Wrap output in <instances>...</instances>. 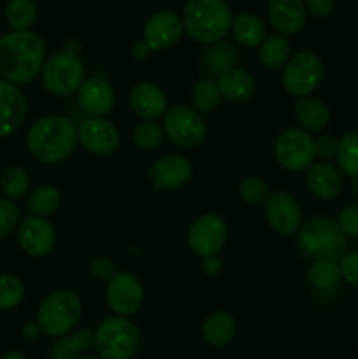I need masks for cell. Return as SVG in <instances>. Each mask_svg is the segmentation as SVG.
Instances as JSON below:
<instances>
[{
  "label": "cell",
  "instance_id": "1",
  "mask_svg": "<svg viewBox=\"0 0 358 359\" xmlns=\"http://www.w3.org/2000/svg\"><path fill=\"white\" fill-rule=\"evenodd\" d=\"M46 44L35 32H11L0 37V77L7 83L27 84L42 74Z\"/></svg>",
  "mask_w": 358,
  "mask_h": 359
},
{
  "label": "cell",
  "instance_id": "2",
  "mask_svg": "<svg viewBox=\"0 0 358 359\" xmlns=\"http://www.w3.org/2000/svg\"><path fill=\"white\" fill-rule=\"evenodd\" d=\"M77 144V125L65 116H44L28 130V151L41 163H62L74 153Z\"/></svg>",
  "mask_w": 358,
  "mask_h": 359
},
{
  "label": "cell",
  "instance_id": "3",
  "mask_svg": "<svg viewBox=\"0 0 358 359\" xmlns=\"http://www.w3.org/2000/svg\"><path fill=\"white\" fill-rule=\"evenodd\" d=\"M183 27L200 44H218L232 30L234 16L225 0H188L183 9Z\"/></svg>",
  "mask_w": 358,
  "mask_h": 359
},
{
  "label": "cell",
  "instance_id": "4",
  "mask_svg": "<svg viewBox=\"0 0 358 359\" xmlns=\"http://www.w3.org/2000/svg\"><path fill=\"white\" fill-rule=\"evenodd\" d=\"M297 248L307 258L332 259L337 262L344 256L346 235L340 230L339 223L329 216H314L302 223L297 231Z\"/></svg>",
  "mask_w": 358,
  "mask_h": 359
},
{
  "label": "cell",
  "instance_id": "5",
  "mask_svg": "<svg viewBox=\"0 0 358 359\" xmlns=\"http://www.w3.org/2000/svg\"><path fill=\"white\" fill-rule=\"evenodd\" d=\"M139 340L137 326L123 316L105 318L93 332V346L100 359H132Z\"/></svg>",
  "mask_w": 358,
  "mask_h": 359
},
{
  "label": "cell",
  "instance_id": "6",
  "mask_svg": "<svg viewBox=\"0 0 358 359\" xmlns=\"http://www.w3.org/2000/svg\"><path fill=\"white\" fill-rule=\"evenodd\" d=\"M83 314L81 298L74 291L58 290L49 293L39 307L37 323L48 337H63L79 323Z\"/></svg>",
  "mask_w": 358,
  "mask_h": 359
},
{
  "label": "cell",
  "instance_id": "7",
  "mask_svg": "<svg viewBox=\"0 0 358 359\" xmlns=\"http://www.w3.org/2000/svg\"><path fill=\"white\" fill-rule=\"evenodd\" d=\"M42 83L49 93L56 97H69L77 93L84 83V63L79 56L62 51L46 60L42 69Z\"/></svg>",
  "mask_w": 358,
  "mask_h": 359
},
{
  "label": "cell",
  "instance_id": "8",
  "mask_svg": "<svg viewBox=\"0 0 358 359\" xmlns=\"http://www.w3.org/2000/svg\"><path fill=\"white\" fill-rule=\"evenodd\" d=\"M323 79V63L318 55L300 51L291 56L283 70V86L291 97L305 98L318 90Z\"/></svg>",
  "mask_w": 358,
  "mask_h": 359
},
{
  "label": "cell",
  "instance_id": "9",
  "mask_svg": "<svg viewBox=\"0 0 358 359\" xmlns=\"http://www.w3.org/2000/svg\"><path fill=\"white\" fill-rule=\"evenodd\" d=\"M277 163L288 172H304L316 160L314 139L302 128H286L274 144Z\"/></svg>",
  "mask_w": 358,
  "mask_h": 359
},
{
  "label": "cell",
  "instance_id": "10",
  "mask_svg": "<svg viewBox=\"0 0 358 359\" xmlns=\"http://www.w3.org/2000/svg\"><path fill=\"white\" fill-rule=\"evenodd\" d=\"M165 137L179 147H195L206 139L207 126L202 114L188 105H174L164 116Z\"/></svg>",
  "mask_w": 358,
  "mask_h": 359
},
{
  "label": "cell",
  "instance_id": "11",
  "mask_svg": "<svg viewBox=\"0 0 358 359\" xmlns=\"http://www.w3.org/2000/svg\"><path fill=\"white\" fill-rule=\"evenodd\" d=\"M105 300L116 316L135 314L144 302L142 283L133 273L116 272L105 286Z\"/></svg>",
  "mask_w": 358,
  "mask_h": 359
},
{
  "label": "cell",
  "instance_id": "12",
  "mask_svg": "<svg viewBox=\"0 0 358 359\" xmlns=\"http://www.w3.org/2000/svg\"><path fill=\"white\" fill-rule=\"evenodd\" d=\"M227 224L218 214H204L193 221L188 231V245L200 258L218 256L227 242Z\"/></svg>",
  "mask_w": 358,
  "mask_h": 359
},
{
  "label": "cell",
  "instance_id": "13",
  "mask_svg": "<svg viewBox=\"0 0 358 359\" xmlns=\"http://www.w3.org/2000/svg\"><path fill=\"white\" fill-rule=\"evenodd\" d=\"M79 144L91 154L109 156L119 146V132L114 123L105 118H86L77 125Z\"/></svg>",
  "mask_w": 358,
  "mask_h": 359
},
{
  "label": "cell",
  "instance_id": "14",
  "mask_svg": "<svg viewBox=\"0 0 358 359\" xmlns=\"http://www.w3.org/2000/svg\"><path fill=\"white\" fill-rule=\"evenodd\" d=\"M56 231L46 217L28 216L18 228V244L25 255L32 258H42L55 248Z\"/></svg>",
  "mask_w": 358,
  "mask_h": 359
},
{
  "label": "cell",
  "instance_id": "15",
  "mask_svg": "<svg viewBox=\"0 0 358 359\" xmlns=\"http://www.w3.org/2000/svg\"><path fill=\"white\" fill-rule=\"evenodd\" d=\"M265 217L269 226L279 235L295 233L304 223L300 205L286 191H276L269 195L265 202Z\"/></svg>",
  "mask_w": 358,
  "mask_h": 359
},
{
  "label": "cell",
  "instance_id": "16",
  "mask_svg": "<svg viewBox=\"0 0 358 359\" xmlns=\"http://www.w3.org/2000/svg\"><path fill=\"white\" fill-rule=\"evenodd\" d=\"M183 20L172 11H160L154 13L144 25V41L150 46L151 51H161L175 46L181 39Z\"/></svg>",
  "mask_w": 358,
  "mask_h": 359
},
{
  "label": "cell",
  "instance_id": "17",
  "mask_svg": "<svg viewBox=\"0 0 358 359\" xmlns=\"http://www.w3.org/2000/svg\"><path fill=\"white\" fill-rule=\"evenodd\" d=\"M193 167L188 158L181 154H167L151 165L150 181L157 189H175L192 179Z\"/></svg>",
  "mask_w": 358,
  "mask_h": 359
},
{
  "label": "cell",
  "instance_id": "18",
  "mask_svg": "<svg viewBox=\"0 0 358 359\" xmlns=\"http://www.w3.org/2000/svg\"><path fill=\"white\" fill-rule=\"evenodd\" d=\"M114 90L104 77L84 79L77 91V102L88 118H104L114 107Z\"/></svg>",
  "mask_w": 358,
  "mask_h": 359
},
{
  "label": "cell",
  "instance_id": "19",
  "mask_svg": "<svg viewBox=\"0 0 358 359\" xmlns=\"http://www.w3.org/2000/svg\"><path fill=\"white\" fill-rule=\"evenodd\" d=\"M27 118V98L20 88L0 79V139L9 137Z\"/></svg>",
  "mask_w": 358,
  "mask_h": 359
},
{
  "label": "cell",
  "instance_id": "20",
  "mask_svg": "<svg viewBox=\"0 0 358 359\" xmlns=\"http://www.w3.org/2000/svg\"><path fill=\"white\" fill-rule=\"evenodd\" d=\"M128 104L132 107L133 114L142 118L144 121H157L158 118L165 116V112H167V97H165V93L161 91V88H158L153 83H147V81L135 84L130 90Z\"/></svg>",
  "mask_w": 358,
  "mask_h": 359
},
{
  "label": "cell",
  "instance_id": "21",
  "mask_svg": "<svg viewBox=\"0 0 358 359\" xmlns=\"http://www.w3.org/2000/svg\"><path fill=\"white\" fill-rule=\"evenodd\" d=\"M269 20L281 35H293L305 25L304 0H269Z\"/></svg>",
  "mask_w": 358,
  "mask_h": 359
},
{
  "label": "cell",
  "instance_id": "22",
  "mask_svg": "<svg viewBox=\"0 0 358 359\" xmlns=\"http://www.w3.org/2000/svg\"><path fill=\"white\" fill-rule=\"evenodd\" d=\"M343 174L329 161H316L307 168V186L319 200H333L343 191Z\"/></svg>",
  "mask_w": 358,
  "mask_h": 359
},
{
  "label": "cell",
  "instance_id": "23",
  "mask_svg": "<svg viewBox=\"0 0 358 359\" xmlns=\"http://www.w3.org/2000/svg\"><path fill=\"white\" fill-rule=\"evenodd\" d=\"M216 83L218 88H220L221 98L234 102V104H242V102L251 100L256 90L255 77L249 72H246L244 69H239V67L221 74Z\"/></svg>",
  "mask_w": 358,
  "mask_h": 359
},
{
  "label": "cell",
  "instance_id": "24",
  "mask_svg": "<svg viewBox=\"0 0 358 359\" xmlns=\"http://www.w3.org/2000/svg\"><path fill=\"white\" fill-rule=\"evenodd\" d=\"M295 118L305 132H321L330 123V109L318 98H298L295 104Z\"/></svg>",
  "mask_w": 358,
  "mask_h": 359
},
{
  "label": "cell",
  "instance_id": "25",
  "mask_svg": "<svg viewBox=\"0 0 358 359\" xmlns=\"http://www.w3.org/2000/svg\"><path fill=\"white\" fill-rule=\"evenodd\" d=\"M235 337V319L225 311H216L202 323V339L209 346L221 347L232 342Z\"/></svg>",
  "mask_w": 358,
  "mask_h": 359
},
{
  "label": "cell",
  "instance_id": "26",
  "mask_svg": "<svg viewBox=\"0 0 358 359\" xmlns=\"http://www.w3.org/2000/svg\"><path fill=\"white\" fill-rule=\"evenodd\" d=\"M232 34L237 44L244 48H260L265 41V25L255 14H239L232 23Z\"/></svg>",
  "mask_w": 358,
  "mask_h": 359
},
{
  "label": "cell",
  "instance_id": "27",
  "mask_svg": "<svg viewBox=\"0 0 358 359\" xmlns=\"http://www.w3.org/2000/svg\"><path fill=\"white\" fill-rule=\"evenodd\" d=\"M93 346V332L81 330L70 337H60L58 342L51 347L49 359H79Z\"/></svg>",
  "mask_w": 358,
  "mask_h": 359
},
{
  "label": "cell",
  "instance_id": "28",
  "mask_svg": "<svg viewBox=\"0 0 358 359\" xmlns=\"http://www.w3.org/2000/svg\"><path fill=\"white\" fill-rule=\"evenodd\" d=\"M340 279H343V276H340L339 263L332 262V259L312 262V265L307 270V283L311 284L312 290L319 291V293L333 290Z\"/></svg>",
  "mask_w": 358,
  "mask_h": 359
},
{
  "label": "cell",
  "instance_id": "29",
  "mask_svg": "<svg viewBox=\"0 0 358 359\" xmlns=\"http://www.w3.org/2000/svg\"><path fill=\"white\" fill-rule=\"evenodd\" d=\"M260 62L267 67V69H281L288 63V60L291 58V49L290 42L286 41V37L281 34L270 35L260 46Z\"/></svg>",
  "mask_w": 358,
  "mask_h": 359
},
{
  "label": "cell",
  "instance_id": "30",
  "mask_svg": "<svg viewBox=\"0 0 358 359\" xmlns=\"http://www.w3.org/2000/svg\"><path fill=\"white\" fill-rule=\"evenodd\" d=\"M190 100H192L193 109L197 112H204V114H209L218 109L221 102V93L218 83L211 77L206 79H200L195 86L192 88V95H190Z\"/></svg>",
  "mask_w": 358,
  "mask_h": 359
},
{
  "label": "cell",
  "instance_id": "31",
  "mask_svg": "<svg viewBox=\"0 0 358 359\" xmlns=\"http://www.w3.org/2000/svg\"><path fill=\"white\" fill-rule=\"evenodd\" d=\"M202 63L206 70L220 77L227 70L235 69V65H237V51L230 44H220L218 42V44H213L204 53Z\"/></svg>",
  "mask_w": 358,
  "mask_h": 359
},
{
  "label": "cell",
  "instance_id": "32",
  "mask_svg": "<svg viewBox=\"0 0 358 359\" xmlns=\"http://www.w3.org/2000/svg\"><path fill=\"white\" fill-rule=\"evenodd\" d=\"M6 18L14 30L27 32L37 20V7L34 0H9L6 7Z\"/></svg>",
  "mask_w": 358,
  "mask_h": 359
},
{
  "label": "cell",
  "instance_id": "33",
  "mask_svg": "<svg viewBox=\"0 0 358 359\" xmlns=\"http://www.w3.org/2000/svg\"><path fill=\"white\" fill-rule=\"evenodd\" d=\"M60 202H62V198H60L58 189L53 188V186H39L28 196V210L32 212V216H51L53 212L58 210Z\"/></svg>",
  "mask_w": 358,
  "mask_h": 359
},
{
  "label": "cell",
  "instance_id": "34",
  "mask_svg": "<svg viewBox=\"0 0 358 359\" xmlns=\"http://www.w3.org/2000/svg\"><path fill=\"white\" fill-rule=\"evenodd\" d=\"M337 165L339 170L350 177H358V133L350 132L339 139L337 147Z\"/></svg>",
  "mask_w": 358,
  "mask_h": 359
},
{
  "label": "cell",
  "instance_id": "35",
  "mask_svg": "<svg viewBox=\"0 0 358 359\" xmlns=\"http://www.w3.org/2000/svg\"><path fill=\"white\" fill-rule=\"evenodd\" d=\"M30 186V177L21 167H9L0 177V188L9 200L23 198Z\"/></svg>",
  "mask_w": 358,
  "mask_h": 359
},
{
  "label": "cell",
  "instance_id": "36",
  "mask_svg": "<svg viewBox=\"0 0 358 359\" xmlns=\"http://www.w3.org/2000/svg\"><path fill=\"white\" fill-rule=\"evenodd\" d=\"M133 144L139 149L150 151L160 146L165 139L164 125L158 121H142L133 130Z\"/></svg>",
  "mask_w": 358,
  "mask_h": 359
},
{
  "label": "cell",
  "instance_id": "37",
  "mask_svg": "<svg viewBox=\"0 0 358 359\" xmlns=\"http://www.w3.org/2000/svg\"><path fill=\"white\" fill-rule=\"evenodd\" d=\"M25 297V286L18 277L0 276V311H13Z\"/></svg>",
  "mask_w": 358,
  "mask_h": 359
},
{
  "label": "cell",
  "instance_id": "38",
  "mask_svg": "<svg viewBox=\"0 0 358 359\" xmlns=\"http://www.w3.org/2000/svg\"><path fill=\"white\" fill-rule=\"evenodd\" d=\"M239 195L246 203L260 205V203H265L267 198H269V188H267V182L263 179L256 177V175H249V177L242 179L241 184H239Z\"/></svg>",
  "mask_w": 358,
  "mask_h": 359
},
{
  "label": "cell",
  "instance_id": "39",
  "mask_svg": "<svg viewBox=\"0 0 358 359\" xmlns=\"http://www.w3.org/2000/svg\"><path fill=\"white\" fill-rule=\"evenodd\" d=\"M20 214L13 200L0 198V238L9 237L18 226Z\"/></svg>",
  "mask_w": 358,
  "mask_h": 359
},
{
  "label": "cell",
  "instance_id": "40",
  "mask_svg": "<svg viewBox=\"0 0 358 359\" xmlns=\"http://www.w3.org/2000/svg\"><path fill=\"white\" fill-rule=\"evenodd\" d=\"M337 223H339L340 230L346 237H358V203L344 207L340 210Z\"/></svg>",
  "mask_w": 358,
  "mask_h": 359
},
{
  "label": "cell",
  "instance_id": "41",
  "mask_svg": "<svg viewBox=\"0 0 358 359\" xmlns=\"http://www.w3.org/2000/svg\"><path fill=\"white\" fill-rule=\"evenodd\" d=\"M340 276L350 286L358 290V251L347 252L340 258Z\"/></svg>",
  "mask_w": 358,
  "mask_h": 359
},
{
  "label": "cell",
  "instance_id": "42",
  "mask_svg": "<svg viewBox=\"0 0 358 359\" xmlns=\"http://www.w3.org/2000/svg\"><path fill=\"white\" fill-rule=\"evenodd\" d=\"M91 276L97 280H109L114 276V263L107 256H97L90 265Z\"/></svg>",
  "mask_w": 358,
  "mask_h": 359
},
{
  "label": "cell",
  "instance_id": "43",
  "mask_svg": "<svg viewBox=\"0 0 358 359\" xmlns=\"http://www.w3.org/2000/svg\"><path fill=\"white\" fill-rule=\"evenodd\" d=\"M337 147H339V139H336L333 135H321L318 139H314L316 156L323 158V160H329V158L336 156Z\"/></svg>",
  "mask_w": 358,
  "mask_h": 359
},
{
  "label": "cell",
  "instance_id": "44",
  "mask_svg": "<svg viewBox=\"0 0 358 359\" xmlns=\"http://www.w3.org/2000/svg\"><path fill=\"white\" fill-rule=\"evenodd\" d=\"M336 7V0H305V9L312 14V16L325 18L330 16Z\"/></svg>",
  "mask_w": 358,
  "mask_h": 359
},
{
  "label": "cell",
  "instance_id": "45",
  "mask_svg": "<svg viewBox=\"0 0 358 359\" xmlns=\"http://www.w3.org/2000/svg\"><path fill=\"white\" fill-rule=\"evenodd\" d=\"M202 270L207 276H218L223 270V263L218 256H209V258H202Z\"/></svg>",
  "mask_w": 358,
  "mask_h": 359
},
{
  "label": "cell",
  "instance_id": "46",
  "mask_svg": "<svg viewBox=\"0 0 358 359\" xmlns=\"http://www.w3.org/2000/svg\"><path fill=\"white\" fill-rule=\"evenodd\" d=\"M150 53H151V48L146 44V41H144V39H142V41L133 42L132 56L135 60H146L147 56H150Z\"/></svg>",
  "mask_w": 358,
  "mask_h": 359
},
{
  "label": "cell",
  "instance_id": "47",
  "mask_svg": "<svg viewBox=\"0 0 358 359\" xmlns=\"http://www.w3.org/2000/svg\"><path fill=\"white\" fill-rule=\"evenodd\" d=\"M21 333H23V337L27 340H35L39 339V335H41V326H39V323H28V325L23 326V330H21Z\"/></svg>",
  "mask_w": 358,
  "mask_h": 359
},
{
  "label": "cell",
  "instance_id": "48",
  "mask_svg": "<svg viewBox=\"0 0 358 359\" xmlns=\"http://www.w3.org/2000/svg\"><path fill=\"white\" fill-rule=\"evenodd\" d=\"M63 51L69 53V55L77 56V53L81 51V44H79V42H76V41H67L65 46H63Z\"/></svg>",
  "mask_w": 358,
  "mask_h": 359
},
{
  "label": "cell",
  "instance_id": "49",
  "mask_svg": "<svg viewBox=\"0 0 358 359\" xmlns=\"http://www.w3.org/2000/svg\"><path fill=\"white\" fill-rule=\"evenodd\" d=\"M0 359H27L23 353H20V351H9V353L2 354Z\"/></svg>",
  "mask_w": 358,
  "mask_h": 359
},
{
  "label": "cell",
  "instance_id": "50",
  "mask_svg": "<svg viewBox=\"0 0 358 359\" xmlns=\"http://www.w3.org/2000/svg\"><path fill=\"white\" fill-rule=\"evenodd\" d=\"M351 191L358 196V177H351Z\"/></svg>",
  "mask_w": 358,
  "mask_h": 359
},
{
  "label": "cell",
  "instance_id": "51",
  "mask_svg": "<svg viewBox=\"0 0 358 359\" xmlns=\"http://www.w3.org/2000/svg\"><path fill=\"white\" fill-rule=\"evenodd\" d=\"M79 359H100V358H95V356H81Z\"/></svg>",
  "mask_w": 358,
  "mask_h": 359
}]
</instances>
